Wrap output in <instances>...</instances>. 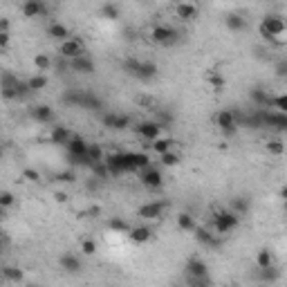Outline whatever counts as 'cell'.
Instances as JSON below:
<instances>
[{
	"mask_svg": "<svg viewBox=\"0 0 287 287\" xmlns=\"http://www.w3.org/2000/svg\"><path fill=\"white\" fill-rule=\"evenodd\" d=\"M258 34L269 43H283L278 36L287 34V20L280 18V16H265L258 25Z\"/></svg>",
	"mask_w": 287,
	"mask_h": 287,
	"instance_id": "cell-1",
	"label": "cell"
},
{
	"mask_svg": "<svg viewBox=\"0 0 287 287\" xmlns=\"http://www.w3.org/2000/svg\"><path fill=\"white\" fill-rule=\"evenodd\" d=\"M29 85L27 81H18V77H14L11 72L3 74V97L11 101V99H25L29 95Z\"/></svg>",
	"mask_w": 287,
	"mask_h": 287,
	"instance_id": "cell-2",
	"label": "cell"
},
{
	"mask_svg": "<svg viewBox=\"0 0 287 287\" xmlns=\"http://www.w3.org/2000/svg\"><path fill=\"white\" fill-rule=\"evenodd\" d=\"M211 225H213V231H215V233L225 236V233L233 231V229H236V227L240 225V215H236L231 209L215 211V213H213V220H211Z\"/></svg>",
	"mask_w": 287,
	"mask_h": 287,
	"instance_id": "cell-3",
	"label": "cell"
},
{
	"mask_svg": "<svg viewBox=\"0 0 287 287\" xmlns=\"http://www.w3.org/2000/svg\"><path fill=\"white\" fill-rule=\"evenodd\" d=\"M87 146L90 142H85L83 137H79V135H74L72 142H70L65 148H68V157L72 164H87V166H92L90 157H87Z\"/></svg>",
	"mask_w": 287,
	"mask_h": 287,
	"instance_id": "cell-4",
	"label": "cell"
},
{
	"mask_svg": "<svg viewBox=\"0 0 287 287\" xmlns=\"http://www.w3.org/2000/svg\"><path fill=\"white\" fill-rule=\"evenodd\" d=\"M58 52H61V56L70 63L79 56H85V40L79 38V36H70L65 43L58 45Z\"/></svg>",
	"mask_w": 287,
	"mask_h": 287,
	"instance_id": "cell-5",
	"label": "cell"
},
{
	"mask_svg": "<svg viewBox=\"0 0 287 287\" xmlns=\"http://www.w3.org/2000/svg\"><path fill=\"white\" fill-rule=\"evenodd\" d=\"M180 38L178 29L168 27V25H155L150 29V40H153L155 45H162V48H168V45H175Z\"/></svg>",
	"mask_w": 287,
	"mask_h": 287,
	"instance_id": "cell-6",
	"label": "cell"
},
{
	"mask_svg": "<svg viewBox=\"0 0 287 287\" xmlns=\"http://www.w3.org/2000/svg\"><path fill=\"white\" fill-rule=\"evenodd\" d=\"M215 126H218L227 137H229V135H236V130H238V115L233 113V110H220V113L215 115Z\"/></svg>",
	"mask_w": 287,
	"mask_h": 287,
	"instance_id": "cell-7",
	"label": "cell"
},
{
	"mask_svg": "<svg viewBox=\"0 0 287 287\" xmlns=\"http://www.w3.org/2000/svg\"><path fill=\"white\" fill-rule=\"evenodd\" d=\"M166 209H168V202H164V200L146 202V204H142V207L137 209V215L142 220H157V218H162Z\"/></svg>",
	"mask_w": 287,
	"mask_h": 287,
	"instance_id": "cell-8",
	"label": "cell"
},
{
	"mask_svg": "<svg viewBox=\"0 0 287 287\" xmlns=\"http://www.w3.org/2000/svg\"><path fill=\"white\" fill-rule=\"evenodd\" d=\"M135 133H137L139 137L144 139V142L155 144L157 139L162 137V126L157 124V121H142V124L135 126Z\"/></svg>",
	"mask_w": 287,
	"mask_h": 287,
	"instance_id": "cell-9",
	"label": "cell"
},
{
	"mask_svg": "<svg viewBox=\"0 0 287 287\" xmlns=\"http://www.w3.org/2000/svg\"><path fill=\"white\" fill-rule=\"evenodd\" d=\"M105 164H108V168H110V175L130 173V164H128L126 153H110L105 157Z\"/></svg>",
	"mask_w": 287,
	"mask_h": 287,
	"instance_id": "cell-10",
	"label": "cell"
},
{
	"mask_svg": "<svg viewBox=\"0 0 287 287\" xmlns=\"http://www.w3.org/2000/svg\"><path fill=\"white\" fill-rule=\"evenodd\" d=\"M139 180H142V184L150 191H160L164 186L162 171H157V168H146V171H142L139 173Z\"/></svg>",
	"mask_w": 287,
	"mask_h": 287,
	"instance_id": "cell-11",
	"label": "cell"
},
{
	"mask_svg": "<svg viewBox=\"0 0 287 287\" xmlns=\"http://www.w3.org/2000/svg\"><path fill=\"white\" fill-rule=\"evenodd\" d=\"M20 11L25 18H40V16L48 14V5L43 0H25L20 5Z\"/></svg>",
	"mask_w": 287,
	"mask_h": 287,
	"instance_id": "cell-12",
	"label": "cell"
},
{
	"mask_svg": "<svg viewBox=\"0 0 287 287\" xmlns=\"http://www.w3.org/2000/svg\"><path fill=\"white\" fill-rule=\"evenodd\" d=\"M186 276L191 278H209V265L197 256H191L186 262Z\"/></svg>",
	"mask_w": 287,
	"mask_h": 287,
	"instance_id": "cell-13",
	"label": "cell"
},
{
	"mask_svg": "<svg viewBox=\"0 0 287 287\" xmlns=\"http://www.w3.org/2000/svg\"><path fill=\"white\" fill-rule=\"evenodd\" d=\"M249 101L256 105V108H260V110H267V108H272L274 105V99L267 95L262 87H251L249 90Z\"/></svg>",
	"mask_w": 287,
	"mask_h": 287,
	"instance_id": "cell-14",
	"label": "cell"
},
{
	"mask_svg": "<svg viewBox=\"0 0 287 287\" xmlns=\"http://www.w3.org/2000/svg\"><path fill=\"white\" fill-rule=\"evenodd\" d=\"M70 70L72 72H79V74H95V61H92L90 56H79V58H74V61H70Z\"/></svg>",
	"mask_w": 287,
	"mask_h": 287,
	"instance_id": "cell-15",
	"label": "cell"
},
{
	"mask_svg": "<svg viewBox=\"0 0 287 287\" xmlns=\"http://www.w3.org/2000/svg\"><path fill=\"white\" fill-rule=\"evenodd\" d=\"M29 115H32V119H36L38 124H50V121L54 119V110H52L48 103L32 105V110H29Z\"/></svg>",
	"mask_w": 287,
	"mask_h": 287,
	"instance_id": "cell-16",
	"label": "cell"
},
{
	"mask_svg": "<svg viewBox=\"0 0 287 287\" xmlns=\"http://www.w3.org/2000/svg\"><path fill=\"white\" fill-rule=\"evenodd\" d=\"M58 265H61V269L65 274H79L81 269H83V265H81V260H79V256H74V254H63L61 258H58Z\"/></svg>",
	"mask_w": 287,
	"mask_h": 287,
	"instance_id": "cell-17",
	"label": "cell"
},
{
	"mask_svg": "<svg viewBox=\"0 0 287 287\" xmlns=\"http://www.w3.org/2000/svg\"><path fill=\"white\" fill-rule=\"evenodd\" d=\"M74 135L68 130L65 126H52V133H50V142L54 146H68L72 142Z\"/></svg>",
	"mask_w": 287,
	"mask_h": 287,
	"instance_id": "cell-18",
	"label": "cell"
},
{
	"mask_svg": "<svg viewBox=\"0 0 287 287\" xmlns=\"http://www.w3.org/2000/svg\"><path fill=\"white\" fill-rule=\"evenodd\" d=\"M128 238H130L135 245H146L150 238H153V229L146 227V225H137V227H133V229L128 231Z\"/></svg>",
	"mask_w": 287,
	"mask_h": 287,
	"instance_id": "cell-19",
	"label": "cell"
},
{
	"mask_svg": "<svg viewBox=\"0 0 287 287\" xmlns=\"http://www.w3.org/2000/svg\"><path fill=\"white\" fill-rule=\"evenodd\" d=\"M193 236L200 245L204 247H218V238H215V231H211L209 227H195V231H193Z\"/></svg>",
	"mask_w": 287,
	"mask_h": 287,
	"instance_id": "cell-20",
	"label": "cell"
},
{
	"mask_svg": "<svg viewBox=\"0 0 287 287\" xmlns=\"http://www.w3.org/2000/svg\"><path fill=\"white\" fill-rule=\"evenodd\" d=\"M128 157V164H130V171H146V168H150V157L146 153H126Z\"/></svg>",
	"mask_w": 287,
	"mask_h": 287,
	"instance_id": "cell-21",
	"label": "cell"
},
{
	"mask_svg": "<svg viewBox=\"0 0 287 287\" xmlns=\"http://www.w3.org/2000/svg\"><path fill=\"white\" fill-rule=\"evenodd\" d=\"M157 72H160V68H157V63L153 61H142L139 63V70H137V77L139 81H153L157 77Z\"/></svg>",
	"mask_w": 287,
	"mask_h": 287,
	"instance_id": "cell-22",
	"label": "cell"
},
{
	"mask_svg": "<svg viewBox=\"0 0 287 287\" xmlns=\"http://www.w3.org/2000/svg\"><path fill=\"white\" fill-rule=\"evenodd\" d=\"M225 27L229 29V32L233 34H238V32H242L245 27H247V20H245V16L242 14H227V18H225Z\"/></svg>",
	"mask_w": 287,
	"mask_h": 287,
	"instance_id": "cell-23",
	"label": "cell"
},
{
	"mask_svg": "<svg viewBox=\"0 0 287 287\" xmlns=\"http://www.w3.org/2000/svg\"><path fill=\"white\" fill-rule=\"evenodd\" d=\"M48 34H50V38H54V40H61V43H65V40L70 38V29L63 25V23H50V27H48Z\"/></svg>",
	"mask_w": 287,
	"mask_h": 287,
	"instance_id": "cell-24",
	"label": "cell"
},
{
	"mask_svg": "<svg viewBox=\"0 0 287 287\" xmlns=\"http://www.w3.org/2000/svg\"><path fill=\"white\" fill-rule=\"evenodd\" d=\"M175 14H178V18H182V20H193V18H197V5L180 3L178 7H175Z\"/></svg>",
	"mask_w": 287,
	"mask_h": 287,
	"instance_id": "cell-25",
	"label": "cell"
},
{
	"mask_svg": "<svg viewBox=\"0 0 287 287\" xmlns=\"http://www.w3.org/2000/svg\"><path fill=\"white\" fill-rule=\"evenodd\" d=\"M81 108H87V110H95V113H99V110L103 108V101L92 90H87V92H83V99H81Z\"/></svg>",
	"mask_w": 287,
	"mask_h": 287,
	"instance_id": "cell-26",
	"label": "cell"
},
{
	"mask_svg": "<svg viewBox=\"0 0 287 287\" xmlns=\"http://www.w3.org/2000/svg\"><path fill=\"white\" fill-rule=\"evenodd\" d=\"M256 265H258V269H269L274 267V251L262 247L258 249V254H256Z\"/></svg>",
	"mask_w": 287,
	"mask_h": 287,
	"instance_id": "cell-27",
	"label": "cell"
},
{
	"mask_svg": "<svg viewBox=\"0 0 287 287\" xmlns=\"http://www.w3.org/2000/svg\"><path fill=\"white\" fill-rule=\"evenodd\" d=\"M267 126L276 128V130H287V115L283 113H269L267 110Z\"/></svg>",
	"mask_w": 287,
	"mask_h": 287,
	"instance_id": "cell-28",
	"label": "cell"
},
{
	"mask_svg": "<svg viewBox=\"0 0 287 287\" xmlns=\"http://www.w3.org/2000/svg\"><path fill=\"white\" fill-rule=\"evenodd\" d=\"M87 157H90V162H92V166L95 164H101V162H105V155L103 153V148L99 144H95V142H90V146H87Z\"/></svg>",
	"mask_w": 287,
	"mask_h": 287,
	"instance_id": "cell-29",
	"label": "cell"
},
{
	"mask_svg": "<svg viewBox=\"0 0 287 287\" xmlns=\"http://www.w3.org/2000/svg\"><path fill=\"white\" fill-rule=\"evenodd\" d=\"M3 276H5V280H9V283H23V280H25V274H23V269L11 267V265L3 267Z\"/></svg>",
	"mask_w": 287,
	"mask_h": 287,
	"instance_id": "cell-30",
	"label": "cell"
},
{
	"mask_svg": "<svg viewBox=\"0 0 287 287\" xmlns=\"http://www.w3.org/2000/svg\"><path fill=\"white\" fill-rule=\"evenodd\" d=\"M173 139H168V137H160V139H157V142L155 144H150V148H153L155 150V153L157 155H166V153H171V150H173Z\"/></svg>",
	"mask_w": 287,
	"mask_h": 287,
	"instance_id": "cell-31",
	"label": "cell"
},
{
	"mask_svg": "<svg viewBox=\"0 0 287 287\" xmlns=\"http://www.w3.org/2000/svg\"><path fill=\"white\" fill-rule=\"evenodd\" d=\"M50 83V79L45 77V74H34V77H29L27 79V85H29V90L32 92H38V90H45Z\"/></svg>",
	"mask_w": 287,
	"mask_h": 287,
	"instance_id": "cell-32",
	"label": "cell"
},
{
	"mask_svg": "<svg viewBox=\"0 0 287 287\" xmlns=\"http://www.w3.org/2000/svg\"><path fill=\"white\" fill-rule=\"evenodd\" d=\"M207 81H209V85L213 87V90H218V92H222L225 90V85H227L225 77H222L220 72H215V70H211V72L207 74Z\"/></svg>",
	"mask_w": 287,
	"mask_h": 287,
	"instance_id": "cell-33",
	"label": "cell"
},
{
	"mask_svg": "<svg viewBox=\"0 0 287 287\" xmlns=\"http://www.w3.org/2000/svg\"><path fill=\"white\" fill-rule=\"evenodd\" d=\"M195 220H193L191 213H180L178 215V229L180 231H195Z\"/></svg>",
	"mask_w": 287,
	"mask_h": 287,
	"instance_id": "cell-34",
	"label": "cell"
},
{
	"mask_svg": "<svg viewBox=\"0 0 287 287\" xmlns=\"http://www.w3.org/2000/svg\"><path fill=\"white\" fill-rule=\"evenodd\" d=\"M258 276H260L262 283L274 285V283H276V280L280 278V272L276 269V265H274V267H269V269H258Z\"/></svg>",
	"mask_w": 287,
	"mask_h": 287,
	"instance_id": "cell-35",
	"label": "cell"
},
{
	"mask_svg": "<svg viewBox=\"0 0 287 287\" xmlns=\"http://www.w3.org/2000/svg\"><path fill=\"white\" fill-rule=\"evenodd\" d=\"M108 229L115 231V233H128V231L133 229V227L128 225L124 218H110V220H108Z\"/></svg>",
	"mask_w": 287,
	"mask_h": 287,
	"instance_id": "cell-36",
	"label": "cell"
},
{
	"mask_svg": "<svg viewBox=\"0 0 287 287\" xmlns=\"http://www.w3.org/2000/svg\"><path fill=\"white\" fill-rule=\"evenodd\" d=\"M119 14H121L119 5H115V3H105V5H101V16H103V18L117 20V18H119Z\"/></svg>",
	"mask_w": 287,
	"mask_h": 287,
	"instance_id": "cell-37",
	"label": "cell"
},
{
	"mask_svg": "<svg viewBox=\"0 0 287 287\" xmlns=\"http://www.w3.org/2000/svg\"><path fill=\"white\" fill-rule=\"evenodd\" d=\"M231 211L236 215H245L249 211V200L247 197H233L231 200Z\"/></svg>",
	"mask_w": 287,
	"mask_h": 287,
	"instance_id": "cell-38",
	"label": "cell"
},
{
	"mask_svg": "<svg viewBox=\"0 0 287 287\" xmlns=\"http://www.w3.org/2000/svg\"><path fill=\"white\" fill-rule=\"evenodd\" d=\"M34 68L38 70V74L45 72V70L52 68V58L48 54H36V56H34Z\"/></svg>",
	"mask_w": 287,
	"mask_h": 287,
	"instance_id": "cell-39",
	"label": "cell"
},
{
	"mask_svg": "<svg viewBox=\"0 0 287 287\" xmlns=\"http://www.w3.org/2000/svg\"><path fill=\"white\" fill-rule=\"evenodd\" d=\"M160 160H162V166H166V168H173V166H178V164L182 162V157H180V153H175V150H171V153L162 155Z\"/></svg>",
	"mask_w": 287,
	"mask_h": 287,
	"instance_id": "cell-40",
	"label": "cell"
},
{
	"mask_svg": "<svg viewBox=\"0 0 287 287\" xmlns=\"http://www.w3.org/2000/svg\"><path fill=\"white\" fill-rule=\"evenodd\" d=\"M265 148H267V153H269V155H276V157L285 153V144L280 142V139H269Z\"/></svg>",
	"mask_w": 287,
	"mask_h": 287,
	"instance_id": "cell-41",
	"label": "cell"
},
{
	"mask_svg": "<svg viewBox=\"0 0 287 287\" xmlns=\"http://www.w3.org/2000/svg\"><path fill=\"white\" fill-rule=\"evenodd\" d=\"M92 173H95L97 180H108L110 178V168H108V164H105V162L95 164V166H92Z\"/></svg>",
	"mask_w": 287,
	"mask_h": 287,
	"instance_id": "cell-42",
	"label": "cell"
},
{
	"mask_svg": "<svg viewBox=\"0 0 287 287\" xmlns=\"http://www.w3.org/2000/svg\"><path fill=\"white\" fill-rule=\"evenodd\" d=\"M81 99H83V92H77V90H68L65 95H63V101L72 103V105H79V108H81Z\"/></svg>",
	"mask_w": 287,
	"mask_h": 287,
	"instance_id": "cell-43",
	"label": "cell"
},
{
	"mask_svg": "<svg viewBox=\"0 0 287 287\" xmlns=\"http://www.w3.org/2000/svg\"><path fill=\"white\" fill-rule=\"evenodd\" d=\"M81 251H83L85 256H95L97 251H99V245H97L92 238H85L83 242H81Z\"/></svg>",
	"mask_w": 287,
	"mask_h": 287,
	"instance_id": "cell-44",
	"label": "cell"
},
{
	"mask_svg": "<svg viewBox=\"0 0 287 287\" xmlns=\"http://www.w3.org/2000/svg\"><path fill=\"white\" fill-rule=\"evenodd\" d=\"M54 180L56 182H65V184H72V182H77V175H74V171H61V173H56L54 175Z\"/></svg>",
	"mask_w": 287,
	"mask_h": 287,
	"instance_id": "cell-45",
	"label": "cell"
},
{
	"mask_svg": "<svg viewBox=\"0 0 287 287\" xmlns=\"http://www.w3.org/2000/svg\"><path fill=\"white\" fill-rule=\"evenodd\" d=\"M272 108H276L278 113L287 115V95H278V97H274V105H272Z\"/></svg>",
	"mask_w": 287,
	"mask_h": 287,
	"instance_id": "cell-46",
	"label": "cell"
},
{
	"mask_svg": "<svg viewBox=\"0 0 287 287\" xmlns=\"http://www.w3.org/2000/svg\"><path fill=\"white\" fill-rule=\"evenodd\" d=\"M11 204H14V193H11V191H3V193H0V207L9 209Z\"/></svg>",
	"mask_w": 287,
	"mask_h": 287,
	"instance_id": "cell-47",
	"label": "cell"
},
{
	"mask_svg": "<svg viewBox=\"0 0 287 287\" xmlns=\"http://www.w3.org/2000/svg\"><path fill=\"white\" fill-rule=\"evenodd\" d=\"M139 63H142V61H137V58H128V61L124 63V70L128 74H133V77H135V74H137V70H139Z\"/></svg>",
	"mask_w": 287,
	"mask_h": 287,
	"instance_id": "cell-48",
	"label": "cell"
},
{
	"mask_svg": "<svg viewBox=\"0 0 287 287\" xmlns=\"http://www.w3.org/2000/svg\"><path fill=\"white\" fill-rule=\"evenodd\" d=\"M23 180H27V182H40V173L34 171V168H25L23 171Z\"/></svg>",
	"mask_w": 287,
	"mask_h": 287,
	"instance_id": "cell-49",
	"label": "cell"
},
{
	"mask_svg": "<svg viewBox=\"0 0 287 287\" xmlns=\"http://www.w3.org/2000/svg\"><path fill=\"white\" fill-rule=\"evenodd\" d=\"M128 126H130V117H128V115H119V117H117L115 130H126Z\"/></svg>",
	"mask_w": 287,
	"mask_h": 287,
	"instance_id": "cell-50",
	"label": "cell"
},
{
	"mask_svg": "<svg viewBox=\"0 0 287 287\" xmlns=\"http://www.w3.org/2000/svg\"><path fill=\"white\" fill-rule=\"evenodd\" d=\"M117 113H105L103 115V126L105 128H110V130H115V124H117Z\"/></svg>",
	"mask_w": 287,
	"mask_h": 287,
	"instance_id": "cell-51",
	"label": "cell"
},
{
	"mask_svg": "<svg viewBox=\"0 0 287 287\" xmlns=\"http://www.w3.org/2000/svg\"><path fill=\"white\" fill-rule=\"evenodd\" d=\"M274 72H276V77L280 79H287V61L283 58V61H278L276 63V68H274Z\"/></svg>",
	"mask_w": 287,
	"mask_h": 287,
	"instance_id": "cell-52",
	"label": "cell"
},
{
	"mask_svg": "<svg viewBox=\"0 0 287 287\" xmlns=\"http://www.w3.org/2000/svg\"><path fill=\"white\" fill-rule=\"evenodd\" d=\"M189 278V285L191 287H211V280L209 278H191V276H186Z\"/></svg>",
	"mask_w": 287,
	"mask_h": 287,
	"instance_id": "cell-53",
	"label": "cell"
},
{
	"mask_svg": "<svg viewBox=\"0 0 287 287\" xmlns=\"http://www.w3.org/2000/svg\"><path fill=\"white\" fill-rule=\"evenodd\" d=\"M9 48V32H0V50Z\"/></svg>",
	"mask_w": 287,
	"mask_h": 287,
	"instance_id": "cell-54",
	"label": "cell"
},
{
	"mask_svg": "<svg viewBox=\"0 0 287 287\" xmlns=\"http://www.w3.org/2000/svg\"><path fill=\"white\" fill-rule=\"evenodd\" d=\"M99 213H101V207H90V209L85 211L87 218H99Z\"/></svg>",
	"mask_w": 287,
	"mask_h": 287,
	"instance_id": "cell-55",
	"label": "cell"
},
{
	"mask_svg": "<svg viewBox=\"0 0 287 287\" xmlns=\"http://www.w3.org/2000/svg\"><path fill=\"white\" fill-rule=\"evenodd\" d=\"M0 32H9V20L7 18H0Z\"/></svg>",
	"mask_w": 287,
	"mask_h": 287,
	"instance_id": "cell-56",
	"label": "cell"
},
{
	"mask_svg": "<svg viewBox=\"0 0 287 287\" xmlns=\"http://www.w3.org/2000/svg\"><path fill=\"white\" fill-rule=\"evenodd\" d=\"M54 197H56V202H61V204H63V202H68V195H65V193H56Z\"/></svg>",
	"mask_w": 287,
	"mask_h": 287,
	"instance_id": "cell-57",
	"label": "cell"
},
{
	"mask_svg": "<svg viewBox=\"0 0 287 287\" xmlns=\"http://www.w3.org/2000/svg\"><path fill=\"white\" fill-rule=\"evenodd\" d=\"M280 197H283V202H287V184L280 189Z\"/></svg>",
	"mask_w": 287,
	"mask_h": 287,
	"instance_id": "cell-58",
	"label": "cell"
},
{
	"mask_svg": "<svg viewBox=\"0 0 287 287\" xmlns=\"http://www.w3.org/2000/svg\"><path fill=\"white\" fill-rule=\"evenodd\" d=\"M27 287H40V285H34V283H32V285H27Z\"/></svg>",
	"mask_w": 287,
	"mask_h": 287,
	"instance_id": "cell-59",
	"label": "cell"
},
{
	"mask_svg": "<svg viewBox=\"0 0 287 287\" xmlns=\"http://www.w3.org/2000/svg\"><path fill=\"white\" fill-rule=\"evenodd\" d=\"M283 204H285V213H287V202H283Z\"/></svg>",
	"mask_w": 287,
	"mask_h": 287,
	"instance_id": "cell-60",
	"label": "cell"
},
{
	"mask_svg": "<svg viewBox=\"0 0 287 287\" xmlns=\"http://www.w3.org/2000/svg\"><path fill=\"white\" fill-rule=\"evenodd\" d=\"M171 287H178V285H171Z\"/></svg>",
	"mask_w": 287,
	"mask_h": 287,
	"instance_id": "cell-61",
	"label": "cell"
}]
</instances>
